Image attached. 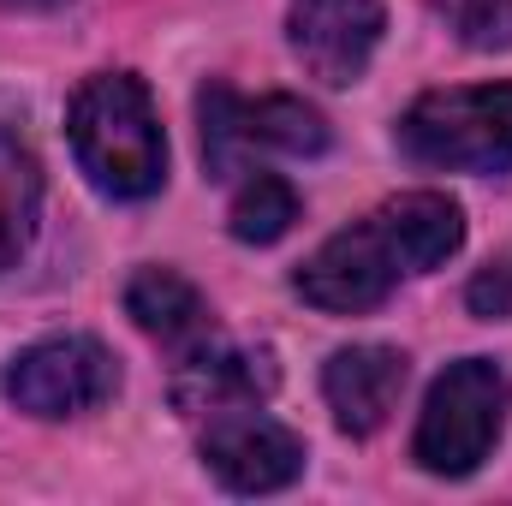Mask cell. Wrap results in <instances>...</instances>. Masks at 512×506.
Returning a JSON list of instances; mask_svg holds the SVG:
<instances>
[{"label": "cell", "instance_id": "obj_1", "mask_svg": "<svg viewBox=\"0 0 512 506\" xmlns=\"http://www.w3.org/2000/svg\"><path fill=\"white\" fill-rule=\"evenodd\" d=\"M66 131H72V155L84 167V179L102 197H155L167 179V137L155 120V102L143 90V78L131 72H96L72 90L66 108Z\"/></svg>", "mask_w": 512, "mask_h": 506}, {"label": "cell", "instance_id": "obj_2", "mask_svg": "<svg viewBox=\"0 0 512 506\" xmlns=\"http://www.w3.org/2000/svg\"><path fill=\"white\" fill-rule=\"evenodd\" d=\"M507 405H512V381L495 358H459L447 364L423 411H417V435H411V459L429 477H471L501 429H507Z\"/></svg>", "mask_w": 512, "mask_h": 506}, {"label": "cell", "instance_id": "obj_3", "mask_svg": "<svg viewBox=\"0 0 512 506\" xmlns=\"http://www.w3.org/2000/svg\"><path fill=\"white\" fill-rule=\"evenodd\" d=\"M197 126H203V167L221 185H239L262 167V155H322L328 120L298 102V96H239L227 84H209L197 96Z\"/></svg>", "mask_w": 512, "mask_h": 506}, {"label": "cell", "instance_id": "obj_4", "mask_svg": "<svg viewBox=\"0 0 512 506\" xmlns=\"http://www.w3.org/2000/svg\"><path fill=\"white\" fill-rule=\"evenodd\" d=\"M399 149L447 173H501L512 167V84L429 90L405 108Z\"/></svg>", "mask_w": 512, "mask_h": 506}, {"label": "cell", "instance_id": "obj_5", "mask_svg": "<svg viewBox=\"0 0 512 506\" xmlns=\"http://www.w3.org/2000/svg\"><path fill=\"white\" fill-rule=\"evenodd\" d=\"M399 274H411V262L399 251V233H393L387 209H376L370 221L334 233L298 268V292H304V304H316L328 316H364L399 286Z\"/></svg>", "mask_w": 512, "mask_h": 506}, {"label": "cell", "instance_id": "obj_6", "mask_svg": "<svg viewBox=\"0 0 512 506\" xmlns=\"http://www.w3.org/2000/svg\"><path fill=\"white\" fill-rule=\"evenodd\" d=\"M114 387H120L114 352L102 340H90V334L36 340L0 376V393L18 411H30V417H78V411H96L102 399H114Z\"/></svg>", "mask_w": 512, "mask_h": 506}, {"label": "cell", "instance_id": "obj_7", "mask_svg": "<svg viewBox=\"0 0 512 506\" xmlns=\"http://www.w3.org/2000/svg\"><path fill=\"white\" fill-rule=\"evenodd\" d=\"M203 465L233 489V495H274L286 483H298L304 471V441L262 417L256 405H239V411H221L209 417L203 429Z\"/></svg>", "mask_w": 512, "mask_h": 506}, {"label": "cell", "instance_id": "obj_8", "mask_svg": "<svg viewBox=\"0 0 512 506\" xmlns=\"http://www.w3.org/2000/svg\"><path fill=\"white\" fill-rule=\"evenodd\" d=\"M382 0H292L286 12V36L292 54L304 60L310 78L346 90L364 78L376 42H382Z\"/></svg>", "mask_w": 512, "mask_h": 506}, {"label": "cell", "instance_id": "obj_9", "mask_svg": "<svg viewBox=\"0 0 512 506\" xmlns=\"http://www.w3.org/2000/svg\"><path fill=\"white\" fill-rule=\"evenodd\" d=\"M274 387H280V370L268 346H197L179 358L173 405L185 417H221L239 405H262Z\"/></svg>", "mask_w": 512, "mask_h": 506}, {"label": "cell", "instance_id": "obj_10", "mask_svg": "<svg viewBox=\"0 0 512 506\" xmlns=\"http://www.w3.org/2000/svg\"><path fill=\"white\" fill-rule=\"evenodd\" d=\"M405 376H411L405 352H393V346H346V352H334L328 370H322V393H328L334 423L346 435H376L393 417L399 393H405Z\"/></svg>", "mask_w": 512, "mask_h": 506}, {"label": "cell", "instance_id": "obj_11", "mask_svg": "<svg viewBox=\"0 0 512 506\" xmlns=\"http://www.w3.org/2000/svg\"><path fill=\"white\" fill-rule=\"evenodd\" d=\"M126 316L149 340H161L167 352H179V358L197 352V346H209V304L173 268H137L131 274L126 280Z\"/></svg>", "mask_w": 512, "mask_h": 506}, {"label": "cell", "instance_id": "obj_12", "mask_svg": "<svg viewBox=\"0 0 512 506\" xmlns=\"http://www.w3.org/2000/svg\"><path fill=\"white\" fill-rule=\"evenodd\" d=\"M382 209H387V221H393V233H399V251L411 262V274L441 268L447 256L465 245V215L441 191H405V197H393Z\"/></svg>", "mask_w": 512, "mask_h": 506}, {"label": "cell", "instance_id": "obj_13", "mask_svg": "<svg viewBox=\"0 0 512 506\" xmlns=\"http://www.w3.org/2000/svg\"><path fill=\"white\" fill-rule=\"evenodd\" d=\"M36 215H42V173L36 155L0 131V268H12L36 239Z\"/></svg>", "mask_w": 512, "mask_h": 506}, {"label": "cell", "instance_id": "obj_14", "mask_svg": "<svg viewBox=\"0 0 512 506\" xmlns=\"http://www.w3.org/2000/svg\"><path fill=\"white\" fill-rule=\"evenodd\" d=\"M292 221H298V191L280 173H262L256 167V173L239 179L233 209H227V227H233L239 245H274V239L292 233Z\"/></svg>", "mask_w": 512, "mask_h": 506}, {"label": "cell", "instance_id": "obj_15", "mask_svg": "<svg viewBox=\"0 0 512 506\" xmlns=\"http://www.w3.org/2000/svg\"><path fill=\"white\" fill-rule=\"evenodd\" d=\"M441 18L477 54L512 48V0H441Z\"/></svg>", "mask_w": 512, "mask_h": 506}, {"label": "cell", "instance_id": "obj_16", "mask_svg": "<svg viewBox=\"0 0 512 506\" xmlns=\"http://www.w3.org/2000/svg\"><path fill=\"white\" fill-rule=\"evenodd\" d=\"M465 304H471V316H483V322H507L512 316V251L471 274Z\"/></svg>", "mask_w": 512, "mask_h": 506}]
</instances>
